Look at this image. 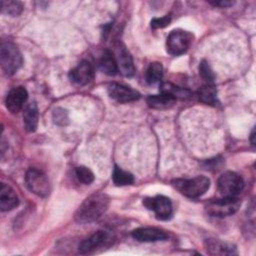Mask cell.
I'll list each match as a JSON object with an SVG mask.
<instances>
[{"label":"cell","instance_id":"obj_1","mask_svg":"<svg viewBox=\"0 0 256 256\" xmlns=\"http://www.w3.org/2000/svg\"><path fill=\"white\" fill-rule=\"evenodd\" d=\"M110 198L102 192L88 196L78 207L75 213V221L79 224L91 223L100 218L108 209Z\"/></svg>","mask_w":256,"mask_h":256},{"label":"cell","instance_id":"obj_2","mask_svg":"<svg viewBox=\"0 0 256 256\" xmlns=\"http://www.w3.org/2000/svg\"><path fill=\"white\" fill-rule=\"evenodd\" d=\"M172 186L186 197L197 198L209 189L210 180L202 175L194 178H178L172 181Z\"/></svg>","mask_w":256,"mask_h":256},{"label":"cell","instance_id":"obj_3","mask_svg":"<svg viewBox=\"0 0 256 256\" xmlns=\"http://www.w3.org/2000/svg\"><path fill=\"white\" fill-rule=\"evenodd\" d=\"M23 58L19 48L10 41H3L0 46V64L7 75H13L22 65Z\"/></svg>","mask_w":256,"mask_h":256},{"label":"cell","instance_id":"obj_4","mask_svg":"<svg viewBox=\"0 0 256 256\" xmlns=\"http://www.w3.org/2000/svg\"><path fill=\"white\" fill-rule=\"evenodd\" d=\"M193 41V35L182 29H175L170 32L166 41L167 52L173 56L184 54Z\"/></svg>","mask_w":256,"mask_h":256},{"label":"cell","instance_id":"obj_5","mask_svg":"<svg viewBox=\"0 0 256 256\" xmlns=\"http://www.w3.org/2000/svg\"><path fill=\"white\" fill-rule=\"evenodd\" d=\"M27 188L37 196L46 197L50 193V182L47 176L36 168H30L25 175Z\"/></svg>","mask_w":256,"mask_h":256},{"label":"cell","instance_id":"obj_6","mask_svg":"<svg viewBox=\"0 0 256 256\" xmlns=\"http://www.w3.org/2000/svg\"><path fill=\"white\" fill-rule=\"evenodd\" d=\"M241 205V201L237 196L234 197H222L211 201L207 204V212L214 217H226L236 213Z\"/></svg>","mask_w":256,"mask_h":256},{"label":"cell","instance_id":"obj_7","mask_svg":"<svg viewBox=\"0 0 256 256\" xmlns=\"http://www.w3.org/2000/svg\"><path fill=\"white\" fill-rule=\"evenodd\" d=\"M218 190L223 197L237 196L244 188L242 177L232 171L224 172L218 179Z\"/></svg>","mask_w":256,"mask_h":256},{"label":"cell","instance_id":"obj_8","mask_svg":"<svg viewBox=\"0 0 256 256\" xmlns=\"http://www.w3.org/2000/svg\"><path fill=\"white\" fill-rule=\"evenodd\" d=\"M143 205L152 210L160 220H167L172 216V203L169 198L163 195H156L143 199Z\"/></svg>","mask_w":256,"mask_h":256},{"label":"cell","instance_id":"obj_9","mask_svg":"<svg viewBox=\"0 0 256 256\" xmlns=\"http://www.w3.org/2000/svg\"><path fill=\"white\" fill-rule=\"evenodd\" d=\"M111 241V236L108 232L99 230L85 238L80 242L78 246V251L80 254L92 253L98 248L107 245Z\"/></svg>","mask_w":256,"mask_h":256},{"label":"cell","instance_id":"obj_10","mask_svg":"<svg viewBox=\"0 0 256 256\" xmlns=\"http://www.w3.org/2000/svg\"><path fill=\"white\" fill-rule=\"evenodd\" d=\"M113 54L116 59L118 71H120L121 74L126 77H131L134 74L135 68L132 56L126 47L121 42H118L115 45V52Z\"/></svg>","mask_w":256,"mask_h":256},{"label":"cell","instance_id":"obj_11","mask_svg":"<svg viewBox=\"0 0 256 256\" xmlns=\"http://www.w3.org/2000/svg\"><path fill=\"white\" fill-rule=\"evenodd\" d=\"M94 75L93 65L89 61L83 60L70 71L69 78L74 84L83 86L89 84L94 79Z\"/></svg>","mask_w":256,"mask_h":256},{"label":"cell","instance_id":"obj_12","mask_svg":"<svg viewBox=\"0 0 256 256\" xmlns=\"http://www.w3.org/2000/svg\"><path fill=\"white\" fill-rule=\"evenodd\" d=\"M107 92L112 99L120 103L132 102L140 98V93L138 91L119 83H111L107 87Z\"/></svg>","mask_w":256,"mask_h":256},{"label":"cell","instance_id":"obj_13","mask_svg":"<svg viewBox=\"0 0 256 256\" xmlns=\"http://www.w3.org/2000/svg\"><path fill=\"white\" fill-rule=\"evenodd\" d=\"M28 93L27 90L22 87H14L12 88L6 96V107L11 113H18L24 106L27 101Z\"/></svg>","mask_w":256,"mask_h":256},{"label":"cell","instance_id":"obj_14","mask_svg":"<svg viewBox=\"0 0 256 256\" xmlns=\"http://www.w3.org/2000/svg\"><path fill=\"white\" fill-rule=\"evenodd\" d=\"M132 237L139 242H156L163 241L168 238V235L157 228L142 227L137 228L132 232Z\"/></svg>","mask_w":256,"mask_h":256},{"label":"cell","instance_id":"obj_15","mask_svg":"<svg viewBox=\"0 0 256 256\" xmlns=\"http://www.w3.org/2000/svg\"><path fill=\"white\" fill-rule=\"evenodd\" d=\"M19 204V198L16 192L5 183L0 187V208L3 212L10 211L16 208Z\"/></svg>","mask_w":256,"mask_h":256},{"label":"cell","instance_id":"obj_16","mask_svg":"<svg viewBox=\"0 0 256 256\" xmlns=\"http://www.w3.org/2000/svg\"><path fill=\"white\" fill-rule=\"evenodd\" d=\"M206 250L211 255H233L236 254V248L229 243L217 239H207L205 242Z\"/></svg>","mask_w":256,"mask_h":256},{"label":"cell","instance_id":"obj_17","mask_svg":"<svg viewBox=\"0 0 256 256\" xmlns=\"http://www.w3.org/2000/svg\"><path fill=\"white\" fill-rule=\"evenodd\" d=\"M176 98L166 94V93H160L159 95H151L147 98V104L149 107L153 109H168L174 106L176 103Z\"/></svg>","mask_w":256,"mask_h":256},{"label":"cell","instance_id":"obj_18","mask_svg":"<svg viewBox=\"0 0 256 256\" xmlns=\"http://www.w3.org/2000/svg\"><path fill=\"white\" fill-rule=\"evenodd\" d=\"M98 65L100 70L109 76H114L118 72L115 56L113 52H111L110 50L103 51V53L100 56Z\"/></svg>","mask_w":256,"mask_h":256},{"label":"cell","instance_id":"obj_19","mask_svg":"<svg viewBox=\"0 0 256 256\" xmlns=\"http://www.w3.org/2000/svg\"><path fill=\"white\" fill-rule=\"evenodd\" d=\"M38 108L36 103H30L28 104L23 112V123L25 126V129L29 132H33L36 130L38 126Z\"/></svg>","mask_w":256,"mask_h":256},{"label":"cell","instance_id":"obj_20","mask_svg":"<svg viewBox=\"0 0 256 256\" xmlns=\"http://www.w3.org/2000/svg\"><path fill=\"white\" fill-rule=\"evenodd\" d=\"M199 100L209 105H215L217 103V91L213 84H206L202 86L198 91Z\"/></svg>","mask_w":256,"mask_h":256},{"label":"cell","instance_id":"obj_21","mask_svg":"<svg viewBox=\"0 0 256 256\" xmlns=\"http://www.w3.org/2000/svg\"><path fill=\"white\" fill-rule=\"evenodd\" d=\"M112 179L116 186H127L134 182V176L130 172L125 171L117 166H115L113 170Z\"/></svg>","mask_w":256,"mask_h":256},{"label":"cell","instance_id":"obj_22","mask_svg":"<svg viewBox=\"0 0 256 256\" xmlns=\"http://www.w3.org/2000/svg\"><path fill=\"white\" fill-rule=\"evenodd\" d=\"M1 11L3 14H7L12 17H16L22 13L23 4L19 1L3 0V1H1Z\"/></svg>","mask_w":256,"mask_h":256},{"label":"cell","instance_id":"obj_23","mask_svg":"<svg viewBox=\"0 0 256 256\" xmlns=\"http://www.w3.org/2000/svg\"><path fill=\"white\" fill-rule=\"evenodd\" d=\"M160 91H161V93L169 94V95L175 97L176 99H177V97L185 98L190 95L189 90L179 87V86H176L172 83H162L160 86Z\"/></svg>","mask_w":256,"mask_h":256},{"label":"cell","instance_id":"obj_24","mask_svg":"<svg viewBox=\"0 0 256 256\" xmlns=\"http://www.w3.org/2000/svg\"><path fill=\"white\" fill-rule=\"evenodd\" d=\"M163 73L162 64L159 62H153L149 65L146 71V82L148 84H154L161 80Z\"/></svg>","mask_w":256,"mask_h":256},{"label":"cell","instance_id":"obj_25","mask_svg":"<svg viewBox=\"0 0 256 256\" xmlns=\"http://www.w3.org/2000/svg\"><path fill=\"white\" fill-rule=\"evenodd\" d=\"M75 173H76V176L78 178V180L86 185H89L91 184L93 181H94V174L93 172L85 167V166H78L76 167L75 169Z\"/></svg>","mask_w":256,"mask_h":256},{"label":"cell","instance_id":"obj_26","mask_svg":"<svg viewBox=\"0 0 256 256\" xmlns=\"http://www.w3.org/2000/svg\"><path fill=\"white\" fill-rule=\"evenodd\" d=\"M199 73H200L201 77L207 82V84H213V82L215 80V74L213 73V71L207 61H205V60L201 61L200 65H199Z\"/></svg>","mask_w":256,"mask_h":256},{"label":"cell","instance_id":"obj_27","mask_svg":"<svg viewBox=\"0 0 256 256\" xmlns=\"http://www.w3.org/2000/svg\"><path fill=\"white\" fill-rule=\"evenodd\" d=\"M53 120L58 125H65L68 123V114L64 109L57 108L53 112Z\"/></svg>","mask_w":256,"mask_h":256},{"label":"cell","instance_id":"obj_28","mask_svg":"<svg viewBox=\"0 0 256 256\" xmlns=\"http://www.w3.org/2000/svg\"><path fill=\"white\" fill-rule=\"evenodd\" d=\"M171 22V17L170 15H165L160 18H154L151 20V27L153 29H159V28H164L169 25Z\"/></svg>","mask_w":256,"mask_h":256},{"label":"cell","instance_id":"obj_29","mask_svg":"<svg viewBox=\"0 0 256 256\" xmlns=\"http://www.w3.org/2000/svg\"><path fill=\"white\" fill-rule=\"evenodd\" d=\"M210 4L213 6H218V7H229L234 4V1L230 0H220V1H210Z\"/></svg>","mask_w":256,"mask_h":256},{"label":"cell","instance_id":"obj_30","mask_svg":"<svg viewBox=\"0 0 256 256\" xmlns=\"http://www.w3.org/2000/svg\"><path fill=\"white\" fill-rule=\"evenodd\" d=\"M250 138H251V143L254 145V143H255V141H254V138H255V130H254V129L252 130V133H251V137H250Z\"/></svg>","mask_w":256,"mask_h":256}]
</instances>
